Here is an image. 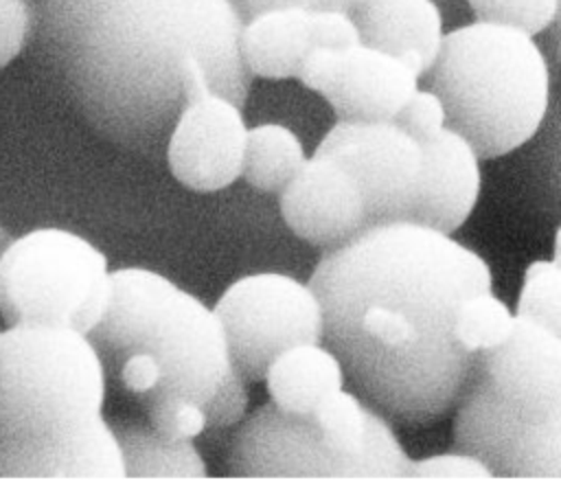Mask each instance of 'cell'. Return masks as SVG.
<instances>
[{
  "label": "cell",
  "instance_id": "cell-3",
  "mask_svg": "<svg viewBox=\"0 0 561 502\" xmlns=\"http://www.w3.org/2000/svg\"><path fill=\"white\" fill-rule=\"evenodd\" d=\"M107 381L140 412L160 401H193L208 430L237 425L248 408V381L234 368L215 309L147 267L112 272L110 303L88 333Z\"/></svg>",
  "mask_w": 561,
  "mask_h": 502
},
{
  "label": "cell",
  "instance_id": "cell-28",
  "mask_svg": "<svg viewBox=\"0 0 561 502\" xmlns=\"http://www.w3.org/2000/svg\"><path fill=\"white\" fill-rule=\"evenodd\" d=\"M313 46L348 48L362 42L359 26L348 11L340 9H311Z\"/></svg>",
  "mask_w": 561,
  "mask_h": 502
},
{
  "label": "cell",
  "instance_id": "cell-33",
  "mask_svg": "<svg viewBox=\"0 0 561 502\" xmlns=\"http://www.w3.org/2000/svg\"><path fill=\"white\" fill-rule=\"evenodd\" d=\"M554 24H557V44H559V57H561V0H559V4H557Z\"/></svg>",
  "mask_w": 561,
  "mask_h": 502
},
{
  "label": "cell",
  "instance_id": "cell-25",
  "mask_svg": "<svg viewBox=\"0 0 561 502\" xmlns=\"http://www.w3.org/2000/svg\"><path fill=\"white\" fill-rule=\"evenodd\" d=\"M394 121L419 142H423L447 127V107L432 88H419Z\"/></svg>",
  "mask_w": 561,
  "mask_h": 502
},
{
  "label": "cell",
  "instance_id": "cell-29",
  "mask_svg": "<svg viewBox=\"0 0 561 502\" xmlns=\"http://www.w3.org/2000/svg\"><path fill=\"white\" fill-rule=\"evenodd\" d=\"M243 18H252L272 9H320L322 0H237Z\"/></svg>",
  "mask_w": 561,
  "mask_h": 502
},
{
  "label": "cell",
  "instance_id": "cell-7",
  "mask_svg": "<svg viewBox=\"0 0 561 502\" xmlns=\"http://www.w3.org/2000/svg\"><path fill=\"white\" fill-rule=\"evenodd\" d=\"M224 324L234 368L263 381L270 364L296 344L324 342V311L309 283L256 272L234 281L213 307Z\"/></svg>",
  "mask_w": 561,
  "mask_h": 502
},
{
  "label": "cell",
  "instance_id": "cell-6",
  "mask_svg": "<svg viewBox=\"0 0 561 502\" xmlns=\"http://www.w3.org/2000/svg\"><path fill=\"white\" fill-rule=\"evenodd\" d=\"M112 292L105 254L55 226L15 237L0 259V316L11 324L70 327L90 333Z\"/></svg>",
  "mask_w": 561,
  "mask_h": 502
},
{
  "label": "cell",
  "instance_id": "cell-22",
  "mask_svg": "<svg viewBox=\"0 0 561 502\" xmlns=\"http://www.w3.org/2000/svg\"><path fill=\"white\" fill-rule=\"evenodd\" d=\"M517 313H513L504 300L491 289L467 296L454 318L456 342L471 355H482L500 346L515 329Z\"/></svg>",
  "mask_w": 561,
  "mask_h": 502
},
{
  "label": "cell",
  "instance_id": "cell-16",
  "mask_svg": "<svg viewBox=\"0 0 561 502\" xmlns=\"http://www.w3.org/2000/svg\"><path fill=\"white\" fill-rule=\"evenodd\" d=\"M0 478H127L116 432L103 414L83 427L28 445L0 447Z\"/></svg>",
  "mask_w": 561,
  "mask_h": 502
},
{
  "label": "cell",
  "instance_id": "cell-19",
  "mask_svg": "<svg viewBox=\"0 0 561 502\" xmlns=\"http://www.w3.org/2000/svg\"><path fill=\"white\" fill-rule=\"evenodd\" d=\"M263 381L270 401L280 410L311 417L329 395L344 388L346 373L331 346L309 342L283 351L270 364Z\"/></svg>",
  "mask_w": 561,
  "mask_h": 502
},
{
  "label": "cell",
  "instance_id": "cell-18",
  "mask_svg": "<svg viewBox=\"0 0 561 502\" xmlns=\"http://www.w3.org/2000/svg\"><path fill=\"white\" fill-rule=\"evenodd\" d=\"M252 77L289 79L313 48L311 9H272L245 20L239 39Z\"/></svg>",
  "mask_w": 561,
  "mask_h": 502
},
{
  "label": "cell",
  "instance_id": "cell-4",
  "mask_svg": "<svg viewBox=\"0 0 561 502\" xmlns=\"http://www.w3.org/2000/svg\"><path fill=\"white\" fill-rule=\"evenodd\" d=\"M430 83L447 107V125L480 158L511 153L530 140L550 96L548 64L533 35L484 20L445 33Z\"/></svg>",
  "mask_w": 561,
  "mask_h": 502
},
{
  "label": "cell",
  "instance_id": "cell-10",
  "mask_svg": "<svg viewBox=\"0 0 561 502\" xmlns=\"http://www.w3.org/2000/svg\"><path fill=\"white\" fill-rule=\"evenodd\" d=\"M248 129L239 103L215 92L210 81L197 83L164 145L173 178L197 193L230 186L243 171Z\"/></svg>",
  "mask_w": 561,
  "mask_h": 502
},
{
  "label": "cell",
  "instance_id": "cell-21",
  "mask_svg": "<svg viewBox=\"0 0 561 502\" xmlns=\"http://www.w3.org/2000/svg\"><path fill=\"white\" fill-rule=\"evenodd\" d=\"M300 138L280 123H261L248 129L241 178L261 193H280L305 164Z\"/></svg>",
  "mask_w": 561,
  "mask_h": 502
},
{
  "label": "cell",
  "instance_id": "cell-9",
  "mask_svg": "<svg viewBox=\"0 0 561 502\" xmlns=\"http://www.w3.org/2000/svg\"><path fill=\"white\" fill-rule=\"evenodd\" d=\"M316 153L331 156L362 189L368 226L412 219L423 178V145L397 121H340Z\"/></svg>",
  "mask_w": 561,
  "mask_h": 502
},
{
  "label": "cell",
  "instance_id": "cell-1",
  "mask_svg": "<svg viewBox=\"0 0 561 502\" xmlns=\"http://www.w3.org/2000/svg\"><path fill=\"white\" fill-rule=\"evenodd\" d=\"M309 285L324 344L377 412L425 423L462 399L480 355L456 342V309L493 285L478 252L425 224L390 221L324 250Z\"/></svg>",
  "mask_w": 561,
  "mask_h": 502
},
{
  "label": "cell",
  "instance_id": "cell-8",
  "mask_svg": "<svg viewBox=\"0 0 561 502\" xmlns=\"http://www.w3.org/2000/svg\"><path fill=\"white\" fill-rule=\"evenodd\" d=\"M454 441L502 478H561V408L522 410L478 373L458 401Z\"/></svg>",
  "mask_w": 561,
  "mask_h": 502
},
{
  "label": "cell",
  "instance_id": "cell-13",
  "mask_svg": "<svg viewBox=\"0 0 561 502\" xmlns=\"http://www.w3.org/2000/svg\"><path fill=\"white\" fill-rule=\"evenodd\" d=\"M480 373L502 399L522 410H559L561 335L517 316L511 335L480 355Z\"/></svg>",
  "mask_w": 561,
  "mask_h": 502
},
{
  "label": "cell",
  "instance_id": "cell-5",
  "mask_svg": "<svg viewBox=\"0 0 561 502\" xmlns=\"http://www.w3.org/2000/svg\"><path fill=\"white\" fill-rule=\"evenodd\" d=\"M105 364L88 333L11 324L0 331V447L70 434L103 414Z\"/></svg>",
  "mask_w": 561,
  "mask_h": 502
},
{
  "label": "cell",
  "instance_id": "cell-27",
  "mask_svg": "<svg viewBox=\"0 0 561 502\" xmlns=\"http://www.w3.org/2000/svg\"><path fill=\"white\" fill-rule=\"evenodd\" d=\"M408 476L412 478H493L484 460L467 452H451L427 456L410 463Z\"/></svg>",
  "mask_w": 561,
  "mask_h": 502
},
{
  "label": "cell",
  "instance_id": "cell-24",
  "mask_svg": "<svg viewBox=\"0 0 561 502\" xmlns=\"http://www.w3.org/2000/svg\"><path fill=\"white\" fill-rule=\"evenodd\" d=\"M559 0H469L478 20L515 26L530 35L554 22Z\"/></svg>",
  "mask_w": 561,
  "mask_h": 502
},
{
  "label": "cell",
  "instance_id": "cell-31",
  "mask_svg": "<svg viewBox=\"0 0 561 502\" xmlns=\"http://www.w3.org/2000/svg\"><path fill=\"white\" fill-rule=\"evenodd\" d=\"M13 239H15V237L0 224V259L4 256V252H7V248L13 243Z\"/></svg>",
  "mask_w": 561,
  "mask_h": 502
},
{
  "label": "cell",
  "instance_id": "cell-14",
  "mask_svg": "<svg viewBox=\"0 0 561 502\" xmlns=\"http://www.w3.org/2000/svg\"><path fill=\"white\" fill-rule=\"evenodd\" d=\"M419 90V75L399 57L364 42L342 48L322 94L340 121H394Z\"/></svg>",
  "mask_w": 561,
  "mask_h": 502
},
{
  "label": "cell",
  "instance_id": "cell-2",
  "mask_svg": "<svg viewBox=\"0 0 561 502\" xmlns=\"http://www.w3.org/2000/svg\"><path fill=\"white\" fill-rule=\"evenodd\" d=\"M28 48L57 96L105 140L164 149L195 68L243 107L252 72L237 0H28Z\"/></svg>",
  "mask_w": 561,
  "mask_h": 502
},
{
  "label": "cell",
  "instance_id": "cell-12",
  "mask_svg": "<svg viewBox=\"0 0 561 502\" xmlns=\"http://www.w3.org/2000/svg\"><path fill=\"white\" fill-rule=\"evenodd\" d=\"M280 215L302 241L331 250L368 228L359 184L337 160L316 153L280 191Z\"/></svg>",
  "mask_w": 561,
  "mask_h": 502
},
{
  "label": "cell",
  "instance_id": "cell-15",
  "mask_svg": "<svg viewBox=\"0 0 561 502\" xmlns=\"http://www.w3.org/2000/svg\"><path fill=\"white\" fill-rule=\"evenodd\" d=\"M421 145L423 178L412 221L451 235L478 204L482 186L480 153L449 125Z\"/></svg>",
  "mask_w": 561,
  "mask_h": 502
},
{
  "label": "cell",
  "instance_id": "cell-11",
  "mask_svg": "<svg viewBox=\"0 0 561 502\" xmlns=\"http://www.w3.org/2000/svg\"><path fill=\"white\" fill-rule=\"evenodd\" d=\"M226 467L237 478H346L313 419L285 412L272 401L239 421Z\"/></svg>",
  "mask_w": 561,
  "mask_h": 502
},
{
  "label": "cell",
  "instance_id": "cell-20",
  "mask_svg": "<svg viewBox=\"0 0 561 502\" xmlns=\"http://www.w3.org/2000/svg\"><path fill=\"white\" fill-rule=\"evenodd\" d=\"M110 423L123 449L127 478H204L208 474L193 438H169L145 417L118 414Z\"/></svg>",
  "mask_w": 561,
  "mask_h": 502
},
{
  "label": "cell",
  "instance_id": "cell-26",
  "mask_svg": "<svg viewBox=\"0 0 561 502\" xmlns=\"http://www.w3.org/2000/svg\"><path fill=\"white\" fill-rule=\"evenodd\" d=\"M31 24L28 0H0V70L28 46Z\"/></svg>",
  "mask_w": 561,
  "mask_h": 502
},
{
  "label": "cell",
  "instance_id": "cell-30",
  "mask_svg": "<svg viewBox=\"0 0 561 502\" xmlns=\"http://www.w3.org/2000/svg\"><path fill=\"white\" fill-rule=\"evenodd\" d=\"M364 0H322L320 9H340V11H353L362 4Z\"/></svg>",
  "mask_w": 561,
  "mask_h": 502
},
{
  "label": "cell",
  "instance_id": "cell-23",
  "mask_svg": "<svg viewBox=\"0 0 561 502\" xmlns=\"http://www.w3.org/2000/svg\"><path fill=\"white\" fill-rule=\"evenodd\" d=\"M515 313L561 335V265L557 261H535L526 267Z\"/></svg>",
  "mask_w": 561,
  "mask_h": 502
},
{
  "label": "cell",
  "instance_id": "cell-17",
  "mask_svg": "<svg viewBox=\"0 0 561 502\" xmlns=\"http://www.w3.org/2000/svg\"><path fill=\"white\" fill-rule=\"evenodd\" d=\"M351 13L364 44L403 59L419 77L430 72L445 39L434 0H364Z\"/></svg>",
  "mask_w": 561,
  "mask_h": 502
},
{
  "label": "cell",
  "instance_id": "cell-32",
  "mask_svg": "<svg viewBox=\"0 0 561 502\" xmlns=\"http://www.w3.org/2000/svg\"><path fill=\"white\" fill-rule=\"evenodd\" d=\"M552 261H557L561 265V226L554 232V254H552Z\"/></svg>",
  "mask_w": 561,
  "mask_h": 502
}]
</instances>
